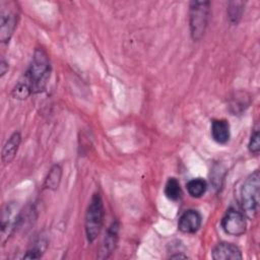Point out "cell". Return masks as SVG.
<instances>
[{
	"label": "cell",
	"instance_id": "6da1fadb",
	"mask_svg": "<svg viewBox=\"0 0 260 260\" xmlns=\"http://www.w3.org/2000/svg\"><path fill=\"white\" fill-rule=\"evenodd\" d=\"M51 74V63L48 54L43 49H37L22 81L28 86L31 94L42 92Z\"/></svg>",
	"mask_w": 260,
	"mask_h": 260
},
{
	"label": "cell",
	"instance_id": "7a4b0ae2",
	"mask_svg": "<svg viewBox=\"0 0 260 260\" xmlns=\"http://www.w3.org/2000/svg\"><path fill=\"white\" fill-rule=\"evenodd\" d=\"M260 174L256 170L249 175L241 188V205L243 213L249 219H254L259 210Z\"/></svg>",
	"mask_w": 260,
	"mask_h": 260
},
{
	"label": "cell",
	"instance_id": "3957f363",
	"mask_svg": "<svg viewBox=\"0 0 260 260\" xmlns=\"http://www.w3.org/2000/svg\"><path fill=\"white\" fill-rule=\"evenodd\" d=\"M104 203L100 193H94L90 199L85 213V235L89 243H92L101 233L104 223Z\"/></svg>",
	"mask_w": 260,
	"mask_h": 260
},
{
	"label": "cell",
	"instance_id": "277c9868",
	"mask_svg": "<svg viewBox=\"0 0 260 260\" xmlns=\"http://www.w3.org/2000/svg\"><path fill=\"white\" fill-rule=\"evenodd\" d=\"M210 14L209 1H191L189 5L190 34L194 41H199L207 27Z\"/></svg>",
	"mask_w": 260,
	"mask_h": 260
},
{
	"label": "cell",
	"instance_id": "5b68a950",
	"mask_svg": "<svg viewBox=\"0 0 260 260\" xmlns=\"http://www.w3.org/2000/svg\"><path fill=\"white\" fill-rule=\"evenodd\" d=\"M21 221V212L15 203H8L2 210L1 214V243L2 245L13 234Z\"/></svg>",
	"mask_w": 260,
	"mask_h": 260
},
{
	"label": "cell",
	"instance_id": "8992f818",
	"mask_svg": "<svg viewBox=\"0 0 260 260\" xmlns=\"http://www.w3.org/2000/svg\"><path fill=\"white\" fill-rule=\"evenodd\" d=\"M221 228L224 233L230 236H242L246 232L247 228L244 213L235 208L228 209L221 219Z\"/></svg>",
	"mask_w": 260,
	"mask_h": 260
},
{
	"label": "cell",
	"instance_id": "52a82bcc",
	"mask_svg": "<svg viewBox=\"0 0 260 260\" xmlns=\"http://www.w3.org/2000/svg\"><path fill=\"white\" fill-rule=\"evenodd\" d=\"M119 230H120V223L118 220L113 221L111 225L108 228L104 241L100 247V251L98 253L99 259H107L113 254L118 244Z\"/></svg>",
	"mask_w": 260,
	"mask_h": 260
},
{
	"label": "cell",
	"instance_id": "ba28073f",
	"mask_svg": "<svg viewBox=\"0 0 260 260\" xmlns=\"http://www.w3.org/2000/svg\"><path fill=\"white\" fill-rule=\"evenodd\" d=\"M201 222V214L197 210L188 209L180 216L178 229L184 234H194L200 229Z\"/></svg>",
	"mask_w": 260,
	"mask_h": 260
},
{
	"label": "cell",
	"instance_id": "9c48e42d",
	"mask_svg": "<svg viewBox=\"0 0 260 260\" xmlns=\"http://www.w3.org/2000/svg\"><path fill=\"white\" fill-rule=\"evenodd\" d=\"M211 257L214 260H241L243 259L240 248L232 243L220 242L211 252Z\"/></svg>",
	"mask_w": 260,
	"mask_h": 260
},
{
	"label": "cell",
	"instance_id": "30bf717a",
	"mask_svg": "<svg viewBox=\"0 0 260 260\" xmlns=\"http://www.w3.org/2000/svg\"><path fill=\"white\" fill-rule=\"evenodd\" d=\"M17 15L10 9H1L0 16V40L2 43L8 42L15 29Z\"/></svg>",
	"mask_w": 260,
	"mask_h": 260
},
{
	"label": "cell",
	"instance_id": "8fae6325",
	"mask_svg": "<svg viewBox=\"0 0 260 260\" xmlns=\"http://www.w3.org/2000/svg\"><path fill=\"white\" fill-rule=\"evenodd\" d=\"M211 136L212 139L219 143L224 144L230 140V124L226 120L215 119L211 123Z\"/></svg>",
	"mask_w": 260,
	"mask_h": 260
},
{
	"label": "cell",
	"instance_id": "7c38bea8",
	"mask_svg": "<svg viewBox=\"0 0 260 260\" xmlns=\"http://www.w3.org/2000/svg\"><path fill=\"white\" fill-rule=\"evenodd\" d=\"M20 141H21V136L19 132H14L8 138V140L6 141V143L2 148V161L4 164H9L14 159L17 153Z\"/></svg>",
	"mask_w": 260,
	"mask_h": 260
},
{
	"label": "cell",
	"instance_id": "4fadbf2b",
	"mask_svg": "<svg viewBox=\"0 0 260 260\" xmlns=\"http://www.w3.org/2000/svg\"><path fill=\"white\" fill-rule=\"evenodd\" d=\"M61 178H62V169L59 165H54L46 179H45V183H44V187L49 189V190H56L59 187V184L61 182Z\"/></svg>",
	"mask_w": 260,
	"mask_h": 260
},
{
	"label": "cell",
	"instance_id": "5bb4252c",
	"mask_svg": "<svg viewBox=\"0 0 260 260\" xmlns=\"http://www.w3.org/2000/svg\"><path fill=\"white\" fill-rule=\"evenodd\" d=\"M189 195L193 198H200L204 195L207 189V183L201 178H196L190 180L186 185Z\"/></svg>",
	"mask_w": 260,
	"mask_h": 260
},
{
	"label": "cell",
	"instance_id": "9a60e30c",
	"mask_svg": "<svg viewBox=\"0 0 260 260\" xmlns=\"http://www.w3.org/2000/svg\"><path fill=\"white\" fill-rule=\"evenodd\" d=\"M165 195L172 201H177L182 195V189L176 178H169L165 186Z\"/></svg>",
	"mask_w": 260,
	"mask_h": 260
},
{
	"label": "cell",
	"instance_id": "2e32d148",
	"mask_svg": "<svg viewBox=\"0 0 260 260\" xmlns=\"http://www.w3.org/2000/svg\"><path fill=\"white\" fill-rule=\"evenodd\" d=\"M47 242L45 240H38L23 255V259H39L43 256L47 249Z\"/></svg>",
	"mask_w": 260,
	"mask_h": 260
},
{
	"label": "cell",
	"instance_id": "e0dca14e",
	"mask_svg": "<svg viewBox=\"0 0 260 260\" xmlns=\"http://www.w3.org/2000/svg\"><path fill=\"white\" fill-rule=\"evenodd\" d=\"M243 8H244L243 2H240V1L230 2L229 8H228V14L232 23H238V21L242 17Z\"/></svg>",
	"mask_w": 260,
	"mask_h": 260
},
{
	"label": "cell",
	"instance_id": "ac0fdd59",
	"mask_svg": "<svg viewBox=\"0 0 260 260\" xmlns=\"http://www.w3.org/2000/svg\"><path fill=\"white\" fill-rule=\"evenodd\" d=\"M249 150L251 153L257 154L260 150V134H259V129L256 128L251 134L249 144H248Z\"/></svg>",
	"mask_w": 260,
	"mask_h": 260
},
{
	"label": "cell",
	"instance_id": "d6986e66",
	"mask_svg": "<svg viewBox=\"0 0 260 260\" xmlns=\"http://www.w3.org/2000/svg\"><path fill=\"white\" fill-rule=\"evenodd\" d=\"M0 67H1V76H3V75L6 73L7 69H8V64L5 62L4 59L1 60V65H0Z\"/></svg>",
	"mask_w": 260,
	"mask_h": 260
},
{
	"label": "cell",
	"instance_id": "ffe728a7",
	"mask_svg": "<svg viewBox=\"0 0 260 260\" xmlns=\"http://www.w3.org/2000/svg\"><path fill=\"white\" fill-rule=\"evenodd\" d=\"M170 258H172V259H181V258H183V259H187L188 258V256L187 255H184V254H175V255H171V257Z\"/></svg>",
	"mask_w": 260,
	"mask_h": 260
}]
</instances>
